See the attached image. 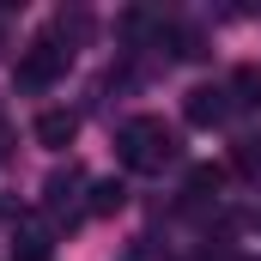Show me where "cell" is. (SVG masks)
<instances>
[{
    "label": "cell",
    "instance_id": "cell-1",
    "mask_svg": "<svg viewBox=\"0 0 261 261\" xmlns=\"http://www.w3.org/2000/svg\"><path fill=\"white\" fill-rule=\"evenodd\" d=\"M116 152H122L128 170H164V164L176 158V128H170L164 116H134V122H122V134H116Z\"/></svg>",
    "mask_w": 261,
    "mask_h": 261
},
{
    "label": "cell",
    "instance_id": "cell-2",
    "mask_svg": "<svg viewBox=\"0 0 261 261\" xmlns=\"http://www.w3.org/2000/svg\"><path fill=\"white\" fill-rule=\"evenodd\" d=\"M67 61H73V49H67L55 31H43L24 55H18V67H12V79H18V91H49L55 79L67 73Z\"/></svg>",
    "mask_w": 261,
    "mask_h": 261
},
{
    "label": "cell",
    "instance_id": "cell-3",
    "mask_svg": "<svg viewBox=\"0 0 261 261\" xmlns=\"http://www.w3.org/2000/svg\"><path fill=\"white\" fill-rule=\"evenodd\" d=\"M225 116H231V91L225 85H195L189 103H182V122L189 128H219Z\"/></svg>",
    "mask_w": 261,
    "mask_h": 261
},
{
    "label": "cell",
    "instance_id": "cell-4",
    "mask_svg": "<svg viewBox=\"0 0 261 261\" xmlns=\"http://www.w3.org/2000/svg\"><path fill=\"white\" fill-rule=\"evenodd\" d=\"M31 134H37V146H49V152H67V146H73V134H79V116H73V110H43Z\"/></svg>",
    "mask_w": 261,
    "mask_h": 261
},
{
    "label": "cell",
    "instance_id": "cell-5",
    "mask_svg": "<svg viewBox=\"0 0 261 261\" xmlns=\"http://www.w3.org/2000/svg\"><path fill=\"white\" fill-rule=\"evenodd\" d=\"M122 206H128V182H122V176L91 182V195H85V213H91V219H110V213H122Z\"/></svg>",
    "mask_w": 261,
    "mask_h": 261
},
{
    "label": "cell",
    "instance_id": "cell-6",
    "mask_svg": "<svg viewBox=\"0 0 261 261\" xmlns=\"http://www.w3.org/2000/svg\"><path fill=\"white\" fill-rule=\"evenodd\" d=\"M219 189H225V170L219 164H200V170H189V206H206V200H219Z\"/></svg>",
    "mask_w": 261,
    "mask_h": 261
},
{
    "label": "cell",
    "instance_id": "cell-7",
    "mask_svg": "<svg viewBox=\"0 0 261 261\" xmlns=\"http://www.w3.org/2000/svg\"><path fill=\"white\" fill-rule=\"evenodd\" d=\"M225 91H231V110H261V73L255 67H237Z\"/></svg>",
    "mask_w": 261,
    "mask_h": 261
},
{
    "label": "cell",
    "instance_id": "cell-8",
    "mask_svg": "<svg viewBox=\"0 0 261 261\" xmlns=\"http://www.w3.org/2000/svg\"><path fill=\"white\" fill-rule=\"evenodd\" d=\"M49 231L43 225H18V237H12V261H49Z\"/></svg>",
    "mask_w": 261,
    "mask_h": 261
},
{
    "label": "cell",
    "instance_id": "cell-9",
    "mask_svg": "<svg viewBox=\"0 0 261 261\" xmlns=\"http://www.w3.org/2000/svg\"><path fill=\"white\" fill-rule=\"evenodd\" d=\"M12 152V128H6V116H0V158Z\"/></svg>",
    "mask_w": 261,
    "mask_h": 261
}]
</instances>
